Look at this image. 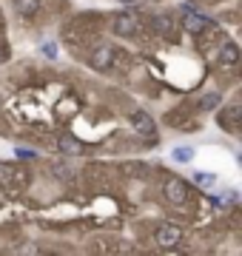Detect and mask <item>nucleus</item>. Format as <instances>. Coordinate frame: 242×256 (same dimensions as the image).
<instances>
[{
  "instance_id": "nucleus-16",
  "label": "nucleus",
  "mask_w": 242,
  "mask_h": 256,
  "mask_svg": "<svg viewBox=\"0 0 242 256\" xmlns=\"http://www.w3.org/2000/svg\"><path fill=\"white\" fill-rule=\"evenodd\" d=\"M52 171H54V176H60V180H68V171H72V168H68L66 162H54Z\"/></svg>"
},
{
  "instance_id": "nucleus-4",
  "label": "nucleus",
  "mask_w": 242,
  "mask_h": 256,
  "mask_svg": "<svg viewBox=\"0 0 242 256\" xmlns=\"http://www.w3.org/2000/svg\"><path fill=\"white\" fill-rule=\"evenodd\" d=\"M148 28L151 34H160V37H174L177 34V20L166 14V12H157V14H151L148 18Z\"/></svg>"
},
{
  "instance_id": "nucleus-17",
  "label": "nucleus",
  "mask_w": 242,
  "mask_h": 256,
  "mask_svg": "<svg viewBox=\"0 0 242 256\" xmlns=\"http://www.w3.org/2000/svg\"><path fill=\"white\" fill-rule=\"evenodd\" d=\"M222 202L225 205H236V202H240V191H236V188H228V191L222 194Z\"/></svg>"
},
{
  "instance_id": "nucleus-10",
  "label": "nucleus",
  "mask_w": 242,
  "mask_h": 256,
  "mask_svg": "<svg viewBox=\"0 0 242 256\" xmlns=\"http://www.w3.org/2000/svg\"><path fill=\"white\" fill-rule=\"evenodd\" d=\"M220 63H225V66L240 63V46H236L234 40H222V43H220Z\"/></svg>"
},
{
  "instance_id": "nucleus-2",
  "label": "nucleus",
  "mask_w": 242,
  "mask_h": 256,
  "mask_svg": "<svg viewBox=\"0 0 242 256\" xmlns=\"http://www.w3.org/2000/svg\"><path fill=\"white\" fill-rule=\"evenodd\" d=\"M112 32L117 37H134V34H140L142 32V23L137 20V12H117L112 20Z\"/></svg>"
},
{
  "instance_id": "nucleus-12",
  "label": "nucleus",
  "mask_w": 242,
  "mask_h": 256,
  "mask_svg": "<svg viewBox=\"0 0 242 256\" xmlns=\"http://www.w3.org/2000/svg\"><path fill=\"white\" fill-rule=\"evenodd\" d=\"M14 171H18V165L0 162V188H12L14 185Z\"/></svg>"
},
{
  "instance_id": "nucleus-19",
  "label": "nucleus",
  "mask_w": 242,
  "mask_h": 256,
  "mask_svg": "<svg viewBox=\"0 0 242 256\" xmlns=\"http://www.w3.org/2000/svg\"><path fill=\"white\" fill-rule=\"evenodd\" d=\"M9 60V48H6V43L0 40V63H6Z\"/></svg>"
},
{
  "instance_id": "nucleus-3",
  "label": "nucleus",
  "mask_w": 242,
  "mask_h": 256,
  "mask_svg": "<svg viewBox=\"0 0 242 256\" xmlns=\"http://www.w3.org/2000/svg\"><path fill=\"white\" fill-rule=\"evenodd\" d=\"M162 200L171 202V205H182L188 200V182L180 176H168L162 182Z\"/></svg>"
},
{
  "instance_id": "nucleus-8",
  "label": "nucleus",
  "mask_w": 242,
  "mask_h": 256,
  "mask_svg": "<svg viewBox=\"0 0 242 256\" xmlns=\"http://www.w3.org/2000/svg\"><path fill=\"white\" fill-rule=\"evenodd\" d=\"M128 122L134 126V131H140V134H154V117H151L148 111L142 108H131L128 111Z\"/></svg>"
},
{
  "instance_id": "nucleus-5",
  "label": "nucleus",
  "mask_w": 242,
  "mask_h": 256,
  "mask_svg": "<svg viewBox=\"0 0 242 256\" xmlns=\"http://www.w3.org/2000/svg\"><path fill=\"white\" fill-rule=\"evenodd\" d=\"M214 23L208 18H202V14H196V12H191L188 6H182V28L186 32H191V34H202L205 28H211Z\"/></svg>"
},
{
  "instance_id": "nucleus-1",
  "label": "nucleus",
  "mask_w": 242,
  "mask_h": 256,
  "mask_svg": "<svg viewBox=\"0 0 242 256\" xmlns=\"http://www.w3.org/2000/svg\"><path fill=\"white\" fill-rule=\"evenodd\" d=\"M182 239H186V234H182V228L174 225V222H160L157 228H154V242H157L162 250H168V254L180 250Z\"/></svg>"
},
{
  "instance_id": "nucleus-11",
  "label": "nucleus",
  "mask_w": 242,
  "mask_h": 256,
  "mask_svg": "<svg viewBox=\"0 0 242 256\" xmlns=\"http://www.w3.org/2000/svg\"><path fill=\"white\" fill-rule=\"evenodd\" d=\"M12 6H14V12L28 18V14H38L43 9V0H12Z\"/></svg>"
},
{
  "instance_id": "nucleus-9",
  "label": "nucleus",
  "mask_w": 242,
  "mask_h": 256,
  "mask_svg": "<svg viewBox=\"0 0 242 256\" xmlns=\"http://www.w3.org/2000/svg\"><path fill=\"white\" fill-rule=\"evenodd\" d=\"M57 151H60V154H80V151H83V142H80L74 134L60 131V134H57Z\"/></svg>"
},
{
  "instance_id": "nucleus-20",
  "label": "nucleus",
  "mask_w": 242,
  "mask_h": 256,
  "mask_svg": "<svg viewBox=\"0 0 242 256\" xmlns=\"http://www.w3.org/2000/svg\"><path fill=\"white\" fill-rule=\"evenodd\" d=\"M117 3H126V6H134V3H140V0H117Z\"/></svg>"
},
{
  "instance_id": "nucleus-13",
  "label": "nucleus",
  "mask_w": 242,
  "mask_h": 256,
  "mask_svg": "<svg viewBox=\"0 0 242 256\" xmlns=\"http://www.w3.org/2000/svg\"><path fill=\"white\" fill-rule=\"evenodd\" d=\"M214 182H216V174H211V171H194V185L196 188H211Z\"/></svg>"
},
{
  "instance_id": "nucleus-6",
  "label": "nucleus",
  "mask_w": 242,
  "mask_h": 256,
  "mask_svg": "<svg viewBox=\"0 0 242 256\" xmlns=\"http://www.w3.org/2000/svg\"><path fill=\"white\" fill-rule=\"evenodd\" d=\"M114 63V48L112 46H97L88 54V66H92L94 72H108Z\"/></svg>"
},
{
  "instance_id": "nucleus-7",
  "label": "nucleus",
  "mask_w": 242,
  "mask_h": 256,
  "mask_svg": "<svg viewBox=\"0 0 242 256\" xmlns=\"http://www.w3.org/2000/svg\"><path fill=\"white\" fill-rule=\"evenodd\" d=\"M240 102H231V106H225V108H220V114H216V122H220V126L225 128V131H228V134H236V131H240V122H236V120H240Z\"/></svg>"
},
{
  "instance_id": "nucleus-18",
  "label": "nucleus",
  "mask_w": 242,
  "mask_h": 256,
  "mask_svg": "<svg viewBox=\"0 0 242 256\" xmlns=\"http://www.w3.org/2000/svg\"><path fill=\"white\" fill-rule=\"evenodd\" d=\"M40 52H43L48 60H54V57H57V46H54V43H43V46H40Z\"/></svg>"
},
{
  "instance_id": "nucleus-15",
  "label": "nucleus",
  "mask_w": 242,
  "mask_h": 256,
  "mask_svg": "<svg viewBox=\"0 0 242 256\" xmlns=\"http://www.w3.org/2000/svg\"><path fill=\"white\" fill-rule=\"evenodd\" d=\"M220 102H222V100H220V94L211 92V94H205L202 100H200V108H202V111H216V108H220Z\"/></svg>"
},
{
  "instance_id": "nucleus-14",
  "label": "nucleus",
  "mask_w": 242,
  "mask_h": 256,
  "mask_svg": "<svg viewBox=\"0 0 242 256\" xmlns=\"http://www.w3.org/2000/svg\"><path fill=\"white\" fill-rule=\"evenodd\" d=\"M171 160H174V162H191V160H194V148H188V146L174 148V151H171Z\"/></svg>"
}]
</instances>
